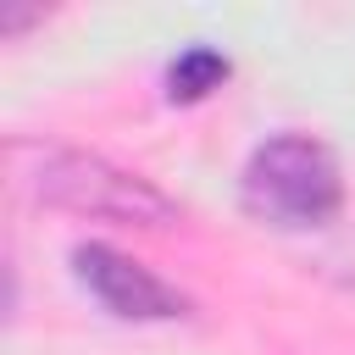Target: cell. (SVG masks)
Segmentation results:
<instances>
[{"label":"cell","mask_w":355,"mask_h":355,"mask_svg":"<svg viewBox=\"0 0 355 355\" xmlns=\"http://www.w3.org/2000/svg\"><path fill=\"white\" fill-rule=\"evenodd\" d=\"M344 200V183H338V161L305 139V133H283V139H266L250 166H244V205L261 216V222H277V227H316L338 211Z\"/></svg>","instance_id":"6da1fadb"},{"label":"cell","mask_w":355,"mask_h":355,"mask_svg":"<svg viewBox=\"0 0 355 355\" xmlns=\"http://www.w3.org/2000/svg\"><path fill=\"white\" fill-rule=\"evenodd\" d=\"M327 266H333V272H338L344 283H355V239H349L344 250H333V261H327Z\"/></svg>","instance_id":"5b68a950"},{"label":"cell","mask_w":355,"mask_h":355,"mask_svg":"<svg viewBox=\"0 0 355 355\" xmlns=\"http://www.w3.org/2000/svg\"><path fill=\"white\" fill-rule=\"evenodd\" d=\"M72 261H78V277L100 294V305L116 316H178L183 311V294H172L161 277H150L139 261H128L105 244H83Z\"/></svg>","instance_id":"3957f363"},{"label":"cell","mask_w":355,"mask_h":355,"mask_svg":"<svg viewBox=\"0 0 355 355\" xmlns=\"http://www.w3.org/2000/svg\"><path fill=\"white\" fill-rule=\"evenodd\" d=\"M50 205H67V211H83V216H105V222H139V227H161L172 222V200L144 183L139 172H122L100 155H83V150H50L44 166H39V183H33Z\"/></svg>","instance_id":"7a4b0ae2"},{"label":"cell","mask_w":355,"mask_h":355,"mask_svg":"<svg viewBox=\"0 0 355 355\" xmlns=\"http://www.w3.org/2000/svg\"><path fill=\"white\" fill-rule=\"evenodd\" d=\"M222 78H227V61H222L216 50H205V44L183 50V55L172 61V72H166V83H172V100H200V94H211Z\"/></svg>","instance_id":"277c9868"}]
</instances>
